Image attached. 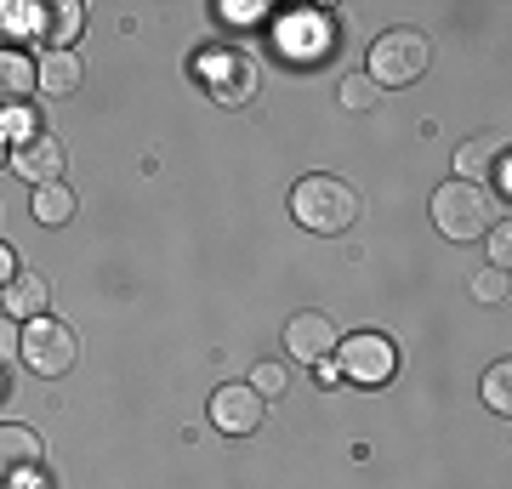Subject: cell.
I'll list each match as a JSON object with an SVG mask.
<instances>
[{"label": "cell", "mask_w": 512, "mask_h": 489, "mask_svg": "<svg viewBox=\"0 0 512 489\" xmlns=\"http://www.w3.org/2000/svg\"><path fill=\"white\" fill-rule=\"evenodd\" d=\"M507 268H484V273H473V296H478V302H490V308H495V302H507Z\"/></svg>", "instance_id": "18"}, {"label": "cell", "mask_w": 512, "mask_h": 489, "mask_svg": "<svg viewBox=\"0 0 512 489\" xmlns=\"http://www.w3.org/2000/svg\"><path fill=\"white\" fill-rule=\"evenodd\" d=\"M0 160H6V137H0Z\"/></svg>", "instance_id": "25"}, {"label": "cell", "mask_w": 512, "mask_h": 489, "mask_svg": "<svg viewBox=\"0 0 512 489\" xmlns=\"http://www.w3.org/2000/svg\"><path fill=\"white\" fill-rule=\"evenodd\" d=\"M211 91H217V103H245L256 91V63L251 57H228L217 69V80H211Z\"/></svg>", "instance_id": "13"}, {"label": "cell", "mask_w": 512, "mask_h": 489, "mask_svg": "<svg viewBox=\"0 0 512 489\" xmlns=\"http://www.w3.org/2000/svg\"><path fill=\"white\" fill-rule=\"evenodd\" d=\"M291 217L308 234H342L359 217V188L342 177H330V171H313V177H302L291 188Z\"/></svg>", "instance_id": "1"}, {"label": "cell", "mask_w": 512, "mask_h": 489, "mask_svg": "<svg viewBox=\"0 0 512 489\" xmlns=\"http://www.w3.org/2000/svg\"><path fill=\"white\" fill-rule=\"evenodd\" d=\"M69 217H74V188L69 182H46V188H35V222L63 228Z\"/></svg>", "instance_id": "14"}, {"label": "cell", "mask_w": 512, "mask_h": 489, "mask_svg": "<svg viewBox=\"0 0 512 489\" xmlns=\"http://www.w3.org/2000/svg\"><path fill=\"white\" fill-rule=\"evenodd\" d=\"M490 217H495V211H490V200H484V188H478V182L450 177L439 194H433V222H439V234L456 239V245L490 234Z\"/></svg>", "instance_id": "3"}, {"label": "cell", "mask_w": 512, "mask_h": 489, "mask_svg": "<svg viewBox=\"0 0 512 489\" xmlns=\"http://www.w3.org/2000/svg\"><path fill=\"white\" fill-rule=\"evenodd\" d=\"M0 137H18V143H29V137H35V114L23 109V103H18V109H6V114H0Z\"/></svg>", "instance_id": "21"}, {"label": "cell", "mask_w": 512, "mask_h": 489, "mask_svg": "<svg viewBox=\"0 0 512 489\" xmlns=\"http://www.w3.org/2000/svg\"><path fill=\"white\" fill-rule=\"evenodd\" d=\"M23 97H35V57L29 52H0V103L18 109Z\"/></svg>", "instance_id": "12"}, {"label": "cell", "mask_w": 512, "mask_h": 489, "mask_svg": "<svg viewBox=\"0 0 512 489\" xmlns=\"http://www.w3.org/2000/svg\"><path fill=\"white\" fill-rule=\"evenodd\" d=\"M18 347H23V330H18V319H6V313H0V364L12 359Z\"/></svg>", "instance_id": "22"}, {"label": "cell", "mask_w": 512, "mask_h": 489, "mask_svg": "<svg viewBox=\"0 0 512 489\" xmlns=\"http://www.w3.org/2000/svg\"><path fill=\"white\" fill-rule=\"evenodd\" d=\"M285 353L302 364L336 359V325H330L325 313H296L291 325H285Z\"/></svg>", "instance_id": "8"}, {"label": "cell", "mask_w": 512, "mask_h": 489, "mask_svg": "<svg viewBox=\"0 0 512 489\" xmlns=\"http://www.w3.org/2000/svg\"><path fill=\"white\" fill-rule=\"evenodd\" d=\"M507 251H512V228L501 222V228L490 234V262H495V268H507Z\"/></svg>", "instance_id": "23"}, {"label": "cell", "mask_w": 512, "mask_h": 489, "mask_svg": "<svg viewBox=\"0 0 512 489\" xmlns=\"http://www.w3.org/2000/svg\"><path fill=\"white\" fill-rule=\"evenodd\" d=\"M18 353L29 359V370H35V376H69L80 342H74V330L63 325V319H52V313H46V319H29Z\"/></svg>", "instance_id": "4"}, {"label": "cell", "mask_w": 512, "mask_h": 489, "mask_svg": "<svg viewBox=\"0 0 512 489\" xmlns=\"http://www.w3.org/2000/svg\"><path fill=\"white\" fill-rule=\"evenodd\" d=\"M251 387L262 393V399H279V393L291 387V376H285V364H256V370H251Z\"/></svg>", "instance_id": "19"}, {"label": "cell", "mask_w": 512, "mask_h": 489, "mask_svg": "<svg viewBox=\"0 0 512 489\" xmlns=\"http://www.w3.org/2000/svg\"><path fill=\"white\" fill-rule=\"evenodd\" d=\"M495 137H473V143H461L456 148V171H461V182H473L478 171H490V160H495Z\"/></svg>", "instance_id": "16"}, {"label": "cell", "mask_w": 512, "mask_h": 489, "mask_svg": "<svg viewBox=\"0 0 512 489\" xmlns=\"http://www.w3.org/2000/svg\"><path fill=\"white\" fill-rule=\"evenodd\" d=\"M80 57L74 52H46L35 57V91H46V97H69L74 86H80Z\"/></svg>", "instance_id": "11"}, {"label": "cell", "mask_w": 512, "mask_h": 489, "mask_svg": "<svg viewBox=\"0 0 512 489\" xmlns=\"http://www.w3.org/2000/svg\"><path fill=\"white\" fill-rule=\"evenodd\" d=\"M12 273H18V251H12V245H0V285H12Z\"/></svg>", "instance_id": "24"}, {"label": "cell", "mask_w": 512, "mask_h": 489, "mask_svg": "<svg viewBox=\"0 0 512 489\" xmlns=\"http://www.w3.org/2000/svg\"><path fill=\"white\" fill-rule=\"evenodd\" d=\"M12 171H18L23 182H35V188L63 182V143H57V137H46V131H35L29 143L12 148Z\"/></svg>", "instance_id": "9"}, {"label": "cell", "mask_w": 512, "mask_h": 489, "mask_svg": "<svg viewBox=\"0 0 512 489\" xmlns=\"http://www.w3.org/2000/svg\"><path fill=\"white\" fill-rule=\"evenodd\" d=\"M80 23H86V6H80V0H63V6H52V23H46L52 52H69V40L80 35Z\"/></svg>", "instance_id": "15"}, {"label": "cell", "mask_w": 512, "mask_h": 489, "mask_svg": "<svg viewBox=\"0 0 512 489\" xmlns=\"http://www.w3.org/2000/svg\"><path fill=\"white\" fill-rule=\"evenodd\" d=\"M40 467H46V444L35 427L0 421V489H35Z\"/></svg>", "instance_id": "5"}, {"label": "cell", "mask_w": 512, "mask_h": 489, "mask_svg": "<svg viewBox=\"0 0 512 489\" xmlns=\"http://www.w3.org/2000/svg\"><path fill=\"white\" fill-rule=\"evenodd\" d=\"M512 364L501 359V364H490V370H484V404H490V410H501V416H507L512 410Z\"/></svg>", "instance_id": "17"}, {"label": "cell", "mask_w": 512, "mask_h": 489, "mask_svg": "<svg viewBox=\"0 0 512 489\" xmlns=\"http://www.w3.org/2000/svg\"><path fill=\"white\" fill-rule=\"evenodd\" d=\"M427 63H433L427 35H421V29H410V23H399V29L376 35L365 80H370V86H410V80H421V74H427Z\"/></svg>", "instance_id": "2"}, {"label": "cell", "mask_w": 512, "mask_h": 489, "mask_svg": "<svg viewBox=\"0 0 512 489\" xmlns=\"http://www.w3.org/2000/svg\"><path fill=\"white\" fill-rule=\"evenodd\" d=\"M376 103V86H370L365 74H348L342 80V109H370Z\"/></svg>", "instance_id": "20"}, {"label": "cell", "mask_w": 512, "mask_h": 489, "mask_svg": "<svg viewBox=\"0 0 512 489\" xmlns=\"http://www.w3.org/2000/svg\"><path fill=\"white\" fill-rule=\"evenodd\" d=\"M262 410H268V399L256 393L251 381H228V387L211 393V421H217L228 438H251L256 427H262Z\"/></svg>", "instance_id": "7"}, {"label": "cell", "mask_w": 512, "mask_h": 489, "mask_svg": "<svg viewBox=\"0 0 512 489\" xmlns=\"http://www.w3.org/2000/svg\"><path fill=\"white\" fill-rule=\"evenodd\" d=\"M0 308H6V319H46V308H52V279L35 268H18L12 285H0Z\"/></svg>", "instance_id": "10"}, {"label": "cell", "mask_w": 512, "mask_h": 489, "mask_svg": "<svg viewBox=\"0 0 512 489\" xmlns=\"http://www.w3.org/2000/svg\"><path fill=\"white\" fill-rule=\"evenodd\" d=\"M393 364H399V353H393V342L376 336V330H359V336H348V342H336V370L353 376V381H365V387L387 381Z\"/></svg>", "instance_id": "6"}]
</instances>
